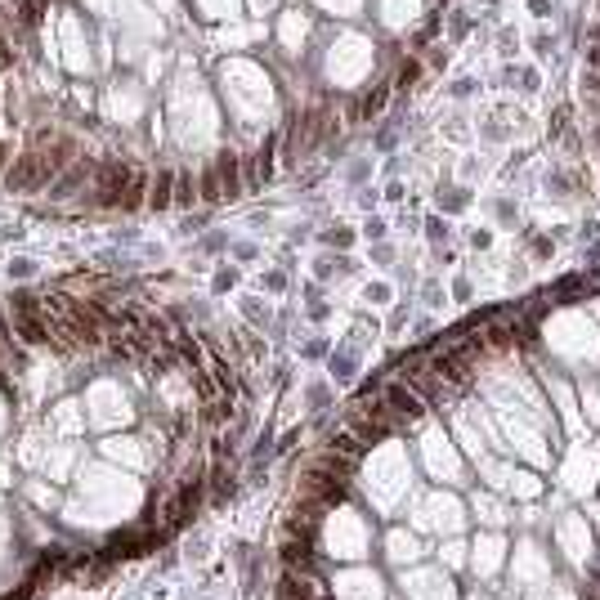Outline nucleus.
Masks as SVG:
<instances>
[{"mask_svg": "<svg viewBox=\"0 0 600 600\" xmlns=\"http://www.w3.org/2000/svg\"><path fill=\"white\" fill-rule=\"evenodd\" d=\"M50 184V170H45V152L32 148L23 157H14V166L5 170V188L9 193H36V188Z\"/></svg>", "mask_w": 600, "mask_h": 600, "instance_id": "f257e3e1", "label": "nucleus"}, {"mask_svg": "<svg viewBox=\"0 0 600 600\" xmlns=\"http://www.w3.org/2000/svg\"><path fill=\"white\" fill-rule=\"evenodd\" d=\"M300 498H304V502H318V507H336V502L345 498V480L313 466V471L300 480Z\"/></svg>", "mask_w": 600, "mask_h": 600, "instance_id": "f03ea898", "label": "nucleus"}, {"mask_svg": "<svg viewBox=\"0 0 600 600\" xmlns=\"http://www.w3.org/2000/svg\"><path fill=\"white\" fill-rule=\"evenodd\" d=\"M126 184H130V166H126V161H103V166H99V184H94V206H121Z\"/></svg>", "mask_w": 600, "mask_h": 600, "instance_id": "7ed1b4c3", "label": "nucleus"}, {"mask_svg": "<svg viewBox=\"0 0 600 600\" xmlns=\"http://www.w3.org/2000/svg\"><path fill=\"white\" fill-rule=\"evenodd\" d=\"M385 403L394 408L399 417H408V421H417V417L426 412L421 394H417V390H408V385H390V390H385Z\"/></svg>", "mask_w": 600, "mask_h": 600, "instance_id": "20e7f679", "label": "nucleus"}, {"mask_svg": "<svg viewBox=\"0 0 600 600\" xmlns=\"http://www.w3.org/2000/svg\"><path fill=\"white\" fill-rule=\"evenodd\" d=\"M273 600H318L313 596V583L300 574V569H287L278 583V592H273Z\"/></svg>", "mask_w": 600, "mask_h": 600, "instance_id": "39448f33", "label": "nucleus"}, {"mask_svg": "<svg viewBox=\"0 0 600 600\" xmlns=\"http://www.w3.org/2000/svg\"><path fill=\"white\" fill-rule=\"evenodd\" d=\"M220 184H224V197H242V179H237V157L233 152H220Z\"/></svg>", "mask_w": 600, "mask_h": 600, "instance_id": "423d86ee", "label": "nucleus"}, {"mask_svg": "<svg viewBox=\"0 0 600 600\" xmlns=\"http://www.w3.org/2000/svg\"><path fill=\"white\" fill-rule=\"evenodd\" d=\"M144 184H148V175L130 166V184H126V193H121V211H135V206L144 202Z\"/></svg>", "mask_w": 600, "mask_h": 600, "instance_id": "0eeeda50", "label": "nucleus"}, {"mask_svg": "<svg viewBox=\"0 0 600 600\" xmlns=\"http://www.w3.org/2000/svg\"><path fill=\"white\" fill-rule=\"evenodd\" d=\"M484 336V349H507V345H516V327H507V322H493L489 331H480Z\"/></svg>", "mask_w": 600, "mask_h": 600, "instance_id": "6e6552de", "label": "nucleus"}, {"mask_svg": "<svg viewBox=\"0 0 600 600\" xmlns=\"http://www.w3.org/2000/svg\"><path fill=\"white\" fill-rule=\"evenodd\" d=\"M81 184H85V166H72L68 175H59V184L50 188V197H72Z\"/></svg>", "mask_w": 600, "mask_h": 600, "instance_id": "1a4fd4ad", "label": "nucleus"}, {"mask_svg": "<svg viewBox=\"0 0 600 600\" xmlns=\"http://www.w3.org/2000/svg\"><path fill=\"white\" fill-rule=\"evenodd\" d=\"M148 202L157 206V211H161V206H170V202H175V193H170V175H166V170H161V175L152 179V197H148Z\"/></svg>", "mask_w": 600, "mask_h": 600, "instance_id": "9d476101", "label": "nucleus"}, {"mask_svg": "<svg viewBox=\"0 0 600 600\" xmlns=\"http://www.w3.org/2000/svg\"><path fill=\"white\" fill-rule=\"evenodd\" d=\"M358 448H363V444L354 439V430H340V435H331V453H340V457H349V462H354V457H358Z\"/></svg>", "mask_w": 600, "mask_h": 600, "instance_id": "9b49d317", "label": "nucleus"}, {"mask_svg": "<svg viewBox=\"0 0 600 600\" xmlns=\"http://www.w3.org/2000/svg\"><path fill=\"white\" fill-rule=\"evenodd\" d=\"M202 197H206V202H220V197H224L220 170H206V175H202Z\"/></svg>", "mask_w": 600, "mask_h": 600, "instance_id": "f8f14e48", "label": "nucleus"}, {"mask_svg": "<svg viewBox=\"0 0 600 600\" xmlns=\"http://www.w3.org/2000/svg\"><path fill=\"white\" fill-rule=\"evenodd\" d=\"M175 202H193V175H179V184H175Z\"/></svg>", "mask_w": 600, "mask_h": 600, "instance_id": "ddd939ff", "label": "nucleus"}, {"mask_svg": "<svg viewBox=\"0 0 600 600\" xmlns=\"http://www.w3.org/2000/svg\"><path fill=\"white\" fill-rule=\"evenodd\" d=\"M381 103H385V90H372V94L363 99V108H358V112H363V117H372V112H381Z\"/></svg>", "mask_w": 600, "mask_h": 600, "instance_id": "4468645a", "label": "nucleus"}, {"mask_svg": "<svg viewBox=\"0 0 600 600\" xmlns=\"http://www.w3.org/2000/svg\"><path fill=\"white\" fill-rule=\"evenodd\" d=\"M32 269H36L32 260H14V264H9V273H14V278H32Z\"/></svg>", "mask_w": 600, "mask_h": 600, "instance_id": "2eb2a0df", "label": "nucleus"}, {"mask_svg": "<svg viewBox=\"0 0 600 600\" xmlns=\"http://www.w3.org/2000/svg\"><path fill=\"white\" fill-rule=\"evenodd\" d=\"M349 367H354V363H349V354H340V358H331V372H336L340 381H345V376H349Z\"/></svg>", "mask_w": 600, "mask_h": 600, "instance_id": "dca6fc26", "label": "nucleus"}, {"mask_svg": "<svg viewBox=\"0 0 600 600\" xmlns=\"http://www.w3.org/2000/svg\"><path fill=\"white\" fill-rule=\"evenodd\" d=\"M587 68L600 72V41H596V45H587Z\"/></svg>", "mask_w": 600, "mask_h": 600, "instance_id": "f3484780", "label": "nucleus"}, {"mask_svg": "<svg viewBox=\"0 0 600 600\" xmlns=\"http://www.w3.org/2000/svg\"><path fill=\"white\" fill-rule=\"evenodd\" d=\"M228 282H233V269H220V273H215V291H224Z\"/></svg>", "mask_w": 600, "mask_h": 600, "instance_id": "a211bd4d", "label": "nucleus"}, {"mask_svg": "<svg viewBox=\"0 0 600 600\" xmlns=\"http://www.w3.org/2000/svg\"><path fill=\"white\" fill-rule=\"evenodd\" d=\"M5 161H9V148H5V144H0V166H5Z\"/></svg>", "mask_w": 600, "mask_h": 600, "instance_id": "6ab92c4d", "label": "nucleus"}, {"mask_svg": "<svg viewBox=\"0 0 600 600\" xmlns=\"http://www.w3.org/2000/svg\"><path fill=\"white\" fill-rule=\"evenodd\" d=\"M41 5H45V0H41Z\"/></svg>", "mask_w": 600, "mask_h": 600, "instance_id": "aec40b11", "label": "nucleus"}]
</instances>
